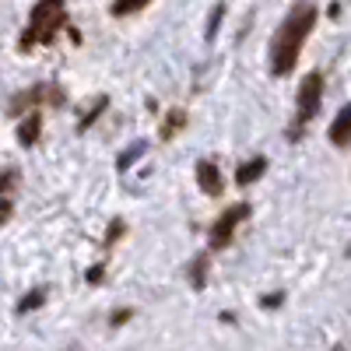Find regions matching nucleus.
Listing matches in <instances>:
<instances>
[{
	"instance_id": "nucleus-8",
	"label": "nucleus",
	"mask_w": 351,
	"mask_h": 351,
	"mask_svg": "<svg viewBox=\"0 0 351 351\" xmlns=\"http://www.w3.org/2000/svg\"><path fill=\"white\" fill-rule=\"evenodd\" d=\"M348 120H351V109H341L334 116V127H330V141L337 148H348Z\"/></svg>"
},
{
	"instance_id": "nucleus-4",
	"label": "nucleus",
	"mask_w": 351,
	"mask_h": 351,
	"mask_svg": "<svg viewBox=\"0 0 351 351\" xmlns=\"http://www.w3.org/2000/svg\"><path fill=\"white\" fill-rule=\"evenodd\" d=\"M246 215H250V204H232V208L215 221V228H211V246H215V250L228 246V243H232V232H236V225H239Z\"/></svg>"
},
{
	"instance_id": "nucleus-3",
	"label": "nucleus",
	"mask_w": 351,
	"mask_h": 351,
	"mask_svg": "<svg viewBox=\"0 0 351 351\" xmlns=\"http://www.w3.org/2000/svg\"><path fill=\"white\" fill-rule=\"evenodd\" d=\"M319 99H324V74L313 71V74H306V81L299 84V123H295V127H302L306 120H313L316 109H319Z\"/></svg>"
},
{
	"instance_id": "nucleus-13",
	"label": "nucleus",
	"mask_w": 351,
	"mask_h": 351,
	"mask_svg": "<svg viewBox=\"0 0 351 351\" xmlns=\"http://www.w3.org/2000/svg\"><path fill=\"white\" fill-rule=\"evenodd\" d=\"M221 11H225L221 4L211 11V21H208V36H215V32H218V25H221Z\"/></svg>"
},
{
	"instance_id": "nucleus-15",
	"label": "nucleus",
	"mask_w": 351,
	"mask_h": 351,
	"mask_svg": "<svg viewBox=\"0 0 351 351\" xmlns=\"http://www.w3.org/2000/svg\"><path fill=\"white\" fill-rule=\"evenodd\" d=\"M102 281V267H92V271H88V285H99Z\"/></svg>"
},
{
	"instance_id": "nucleus-6",
	"label": "nucleus",
	"mask_w": 351,
	"mask_h": 351,
	"mask_svg": "<svg viewBox=\"0 0 351 351\" xmlns=\"http://www.w3.org/2000/svg\"><path fill=\"white\" fill-rule=\"evenodd\" d=\"M263 172H267V158H253V162L239 165V172H236V183H239V186H250V183H256V180H260Z\"/></svg>"
},
{
	"instance_id": "nucleus-7",
	"label": "nucleus",
	"mask_w": 351,
	"mask_h": 351,
	"mask_svg": "<svg viewBox=\"0 0 351 351\" xmlns=\"http://www.w3.org/2000/svg\"><path fill=\"white\" fill-rule=\"evenodd\" d=\"M39 127H43V120H39V112H32L28 120L18 127V141L25 144V148H32V144L39 141Z\"/></svg>"
},
{
	"instance_id": "nucleus-9",
	"label": "nucleus",
	"mask_w": 351,
	"mask_h": 351,
	"mask_svg": "<svg viewBox=\"0 0 351 351\" xmlns=\"http://www.w3.org/2000/svg\"><path fill=\"white\" fill-rule=\"evenodd\" d=\"M148 4H152V0H112V14H116V18H127V14L148 8Z\"/></svg>"
},
{
	"instance_id": "nucleus-1",
	"label": "nucleus",
	"mask_w": 351,
	"mask_h": 351,
	"mask_svg": "<svg viewBox=\"0 0 351 351\" xmlns=\"http://www.w3.org/2000/svg\"><path fill=\"white\" fill-rule=\"evenodd\" d=\"M313 25H316V8L313 4H302L288 14V21L281 25V32L274 39V74H288L291 67H295L299 60V49L306 43V36L313 32Z\"/></svg>"
},
{
	"instance_id": "nucleus-17",
	"label": "nucleus",
	"mask_w": 351,
	"mask_h": 351,
	"mask_svg": "<svg viewBox=\"0 0 351 351\" xmlns=\"http://www.w3.org/2000/svg\"><path fill=\"white\" fill-rule=\"evenodd\" d=\"M123 319H130V309H120V313L112 316V324H123Z\"/></svg>"
},
{
	"instance_id": "nucleus-5",
	"label": "nucleus",
	"mask_w": 351,
	"mask_h": 351,
	"mask_svg": "<svg viewBox=\"0 0 351 351\" xmlns=\"http://www.w3.org/2000/svg\"><path fill=\"white\" fill-rule=\"evenodd\" d=\"M197 186L208 193V197H218L221 193V172L215 169V162H200L197 165Z\"/></svg>"
},
{
	"instance_id": "nucleus-11",
	"label": "nucleus",
	"mask_w": 351,
	"mask_h": 351,
	"mask_svg": "<svg viewBox=\"0 0 351 351\" xmlns=\"http://www.w3.org/2000/svg\"><path fill=\"white\" fill-rule=\"evenodd\" d=\"M186 120V112H180V109H176L172 116H169V123H165V130H162V137H172L176 130H180V123Z\"/></svg>"
},
{
	"instance_id": "nucleus-12",
	"label": "nucleus",
	"mask_w": 351,
	"mask_h": 351,
	"mask_svg": "<svg viewBox=\"0 0 351 351\" xmlns=\"http://www.w3.org/2000/svg\"><path fill=\"white\" fill-rule=\"evenodd\" d=\"M204 271H208V256H200V260L193 263V285H197V288H204Z\"/></svg>"
},
{
	"instance_id": "nucleus-2",
	"label": "nucleus",
	"mask_w": 351,
	"mask_h": 351,
	"mask_svg": "<svg viewBox=\"0 0 351 351\" xmlns=\"http://www.w3.org/2000/svg\"><path fill=\"white\" fill-rule=\"evenodd\" d=\"M60 25H64V0H39L36 11H32V28L25 32L21 46L28 49L36 39H39V43H49L53 32H56Z\"/></svg>"
},
{
	"instance_id": "nucleus-16",
	"label": "nucleus",
	"mask_w": 351,
	"mask_h": 351,
	"mask_svg": "<svg viewBox=\"0 0 351 351\" xmlns=\"http://www.w3.org/2000/svg\"><path fill=\"white\" fill-rule=\"evenodd\" d=\"M120 232H123V221H112V228H109V243H112L116 236H120Z\"/></svg>"
},
{
	"instance_id": "nucleus-14",
	"label": "nucleus",
	"mask_w": 351,
	"mask_h": 351,
	"mask_svg": "<svg viewBox=\"0 0 351 351\" xmlns=\"http://www.w3.org/2000/svg\"><path fill=\"white\" fill-rule=\"evenodd\" d=\"M11 218V200H0V225Z\"/></svg>"
},
{
	"instance_id": "nucleus-10",
	"label": "nucleus",
	"mask_w": 351,
	"mask_h": 351,
	"mask_svg": "<svg viewBox=\"0 0 351 351\" xmlns=\"http://www.w3.org/2000/svg\"><path fill=\"white\" fill-rule=\"evenodd\" d=\"M46 302V291H28V299L18 306V313H32V309H39Z\"/></svg>"
}]
</instances>
